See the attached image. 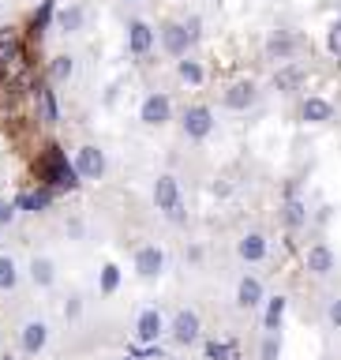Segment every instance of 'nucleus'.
Wrapping results in <instances>:
<instances>
[{
	"label": "nucleus",
	"mask_w": 341,
	"mask_h": 360,
	"mask_svg": "<svg viewBox=\"0 0 341 360\" xmlns=\"http://www.w3.org/2000/svg\"><path fill=\"white\" fill-rule=\"evenodd\" d=\"M120 360H135V356H120Z\"/></svg>",
	"instance_id": "nucleus-41"
},
{
	"label": "nucleus",
	"mask_w": 341,
	"mask_h": 360,
	"mask_svg": "<svg viewBox=\"0 0 341 360\" xmlns=\"http://www.w3.org/2000/svg\"><path fill=\"white\" fill-rule=\"evenodd\" d=\"M0 360H15V356H11V353H4V356H0Z\"/></svg>",
	"instance_id": "nucleus-40"
},
{
	"label": "nucleus",
	"mask_w": 341,
	"mask_h": 360,
	"mask_svg": "<svg viewBox=\"0 0 341 360\" xmlns=\"http://www.w3.org/2000/svg\"><path fill=\"white\" fill-rule=\"evenodd\" d=\"M176 72H180V79H184L188 86H199L202 79H207V72H202V64H199V60H180V64H176Z\"/></svg>",
	"instance_id": "nucleus-27"
},
{
	"label": "nucleus",
	"mask_w": 341,
	"mask_h": 360,
	"mask_svg": "<svg viewBox=\"0 0 341 360\" xmlns=\"http://www.w3.org/2000/svg\"><path fill=\"white\" fill-rule=\"evenodd\" d=\"M330 323L341 330V300H334V308H330Z\"/></svg>",
	"instance_id": "nucleus-37"
},
{
	"label": "nucleus",
	"mask_w": 341,
	"mask_h": 360,
	"mask_svg": "<svg viewBox=\"0 0 341 360\" xmlns=\"http://www.w3.org/2000/svg\"><path fill=\"white\" fill-rule=\"evenodd\" d=\"M11 218H15V207H11V202H0V225H8Z\"/></svg>",
	"instance_id": "nucleus-36"
},
{
	"label": "nucleus",
	"mask_w": 341,
	"mask_h": 360,
	"mask_svg": "<svg viewBox=\"0 0 341 360\" xmlns=\"http://www.w3.org/2000/svg\"><path fill=\"white\" fill-rule=\"evenodd\" d=\"M45 342H49V326H45V323H38V319H34V323H27V326L19 330V349H22L27 356L41 353V349H45Z\"/></svg>",
	"instance_id": "nucleus-13"
},
{
	"label": "nucleus",
	"mask_w": 341,
	"mask_h": 360,
	"mask_svg": "<svg viewBox=\"0 0 341 360\" xmlns=\"http://www.w3.org/2000/svg\"><path fill=\"white\" fill-rule=\"evenodd\" d=\"M236 252H240L244 263H263L270 248H266V236H263V233H247L244 240H240V248H236Z\"/></svg>",
	"instance_id": "nucleus-16"
},
{
	"label": "nucleus",
	"mask_w": 341,
	"mask_h": 360,
	"mask_svg": "<svg viewBox=\"0 0 341 360\" xmlns=\"http://www.w3.org/2000/svg\"><path fill=\"white\" fill-rule=\"evenodd\" d=\"M139 120L150 124V128H162V124L173 120V101H169V94H162V90L146 94L143 105H139Z\"/></svg>",
	"instance_id": "nucleus-2"
},
{
	"label": "nucleus",
	"mask_w": 341,
	"mask_h": 360,
	"mask_svg": "<svg viewBox=\"0 0 341 360\" xmlns=\"http://www.w3.org/2000/svg\"><path fill=\"white\" fill-rule=\"evenodd\" d=\"M207 353H210L214 360H236V345H218V342H210Z\"/></svg>",
	"instance_id": "nucleus-31"
},
{
	"label": "nucleus",
	"mask_w": 341,
	"mask_h": 360,
	"mask_svg": "<svg viewBox=\"0 0 341 360\" xmlns=\"http://www.w3.org/2000/svg\"><path fill=\"white\" fill-rule=\"evenodd\" d=\"M49 22H53V0H41L38 11L30 15V27H27V34H30V38H41V34L49 30Z\"/></svg>",
	"instance_id": "nucleus-22"
},
{
	"label": "nucleus",
	"mask_w": 341,
	"mask_h": 360,
	"mask_svg": "<svg viewBox=\"0 0 341 360\" xmlns=\"http://www.w3.org/2000/svg\"><path fill=\"white\" fill-rule=\"evenodd\" d=\"M199 330H202V323H199V315L191 311V308H184V311L173 315V342L195 345V342H199Z\"/></svg>",
	"instance_id": "nucleus-6"
},
{
	"label": "nucleus",
	"mask_w": 341,
	"mask_h": 360,
	"mask_svg": "<svg viewBox=\"0 0 341 360\" xmlns=\"http://www.w3.org/2000/svg\"><path fill=\"white\" fill-rule=\"evenodd\" d=\"M72 68H75L72 56H53V64H49V79H53V83H64V79L72 75Z\"/></svg>",
	"instance_id": "nucleus-29"
},
{
	"label": "nucleus",
	"mask_w": 341,
	"mask_h": 360,
	"mask_svg": "<svg viewBox=\"0 0 341 360\" xmlns=\"http://www.w3.org/2000/svg\"><path fill=\"white\" fill-rule=\"evenodd\" d=\"M67 233H72V236H83V221H67Z\"/></svg>",
	"instance_id": "nucleus-39"
},
{
	"label": "nucleus",
	"mask_w": 341,
	"mask_h": 360,
	"mask_svg": "<svg viewBox=\"0 0 341 360\" xmlns=\"http://www.w3.org/2000/svg\"><path fill=\"white\" fill-rule=\"evenodd\" d=\"M22 60H27V49H22V41L11 34V27H4L0 30V75L11 72V68L22 64Z\"/></svg>",
	"instance_id": "nucleus-7"
},
{
	"label": "nucleus",
	"mask_w": 341,
	"mask_h": 360,
	"mask_svg": "<svg viewBox=\"0 0 341 360\" xmlns=\"http://www.w3.org/2000/svg\"><path fill=\"white\" fill-rule=\"evenodd\" d=\"M75 315H79V297L67 300V319H75Z\"/></svg>",
	"instance_id": "nucleus-38"
},
{
	"label": "nucleus",
	"mask_w": 341,
	"mask_h": 360,
	"mask_svg": "<svg viewBox=\"0 0 341 360\" xmlns=\"http://www.w3.org/2000/svg\"><path fill=\"white\" fill-rule=\"evenodd\" d=\"M304 221H308V210H304V202H300L297 195H289V202H285V225H289V229H300Z\"/></svg>",
	"instance_id": "nucleus-26"
},
{
	"label": "nucleus",
	"mask_w": 341,
	"mask_h": 360,
	"mask_svg": "<svg viewBox=\"0 0 341 360\" xmlns=\"http://www.w3.org/2000/svg\"><path fill=\"white\" fill-rule=\"evenodd\" d=\"M157 38H162V49L169 56H184L191 49V38H188V30H184V22H165L162 30H157Z\"/></svg>",
	"instance_id": "nucleus-8"
},
{
	"label": "nucleus",
	"mask_w": 341,
	"mask_h": 360,
	"mask_svg": "<svg viewBox=\"0 0 341 360\" xmlns=\"http://www.w3.org/2000/svg\"><path fill=\"white\" fill-rule=\"evenodd\" d=\"M225 109H233V112H244V109H252L255 105V83H233L229 90H225Z\"/></svg>",
	"instance_id": "nucleus-14"
},
{
	"label": "nucleus",
	"mask_w": 341,
	"mask_h": 360,
	"mask_svg": "<svg viewBox=\"0 0 341 360\" xmlns=\"http://www.w3.org/2000/svg\"><path fill=\"white\" fill-rule=\"evenodd\" d=\"M236 304H240V308H259V304H263V281L244 278L240 289H236Z\"/></svg>",
	"instance_id": "nucleus-20"
},
{
	"label": "nucleus",
	"mask_w": 341,
	"mask_h": 360,
	"mask_svg": "<svg viewBox=\"0 0 341 360\" xmlns=\"http://www.w3.org/2000/svg\"><path fill=\"white\" fill-rule=\"evenodd\" d=\"M297 45H300V41L292 38V34H285V30H278L274 38L266 41V56H270V60H289V56L297 53Z\"/></svg>",
	"instance_id": "nucleus-17"
},
{
	"label": "nucleus",
	"mask_w": 341,
	"mask_h": 360,
	"mask_svg": "<svg viewBox=\"0 0 341 360\" xmlns=\"http://www.w3.org/2000/svg\"><path fill=\"white\" fill-rule=\"evenodd\" d=\"M75 173L79 180H101L105 176V154L98 150V146H79V154H75Z\"/></svg>",
	"instance_id": "nucleus-3"
},
{
	"label": "nucleus",
	"mask_w": 341,
	"mask_h": 360,
	"mask_svg": "<svg viewBox=\"0 0 341 360\" xmlns=\"http://www.w3.org/2000/svg\"><path fill=\"white\" fill-rule=\"evenodd\" d=\"M308 270L311 274H319V278H326L334 270V252L326 244H315V248H308Z\"/></svg>",
	"instance_id": "nucleus-18"
},
{
	"label": "nucleus",
	"mask_w": 341,
	"mask_h": 360,
	"mask_svg": "<svg viewBox=\"0 0 341 360\" xmlns=\"http://www.w3.org/2000/svg\"><path fill=\"white\" fill-rule=\"evenodd\" d=\"M165 218L173 221V225H184V221H188V214H184V202H176V207H169V210H165Z\"/></svg>",
	"instance_id": "nucleus-34"
},
{
	"label": "nucleus",
	"mask_w": 341,
	"mask_h": 360,
	"mask_svg": "<svg viewBox=\"0 0 341 360\" xmlns=\"http://www.w3.org/2000/svg\"><path fill=\"white\" fill-rule=\"evenodd\" d=\"M162 330H165V323H162V315H157V308H143L139 319H135V338H139L143 345H150L162 338Z\"/></svg>",
	"instance_id": "nucleus-10"
},
{
	"label": "nucleus",
	"mask_w": 341,
	"mask_h": 360,
	"mask_svg": "<svg viewBox=\"0 0 341 360\" xmlns=\"http://www.w3.org/2000/svg\"><path fill=\"white\" fill-rule=\"evenodd\" d=\"M34 98H38V120L41 124H60V105L49 83H34Z\"/></svg>",
	"instance_id": "nucleus-12"
},
{
	"label": "nucleus",
	"mask_w": 341,
	"mask_h": 360,
	"mask_svg": "<svg viewBox=\"0 0 341 360\" xmlns=\"http://www.w3.org/2000/svg\"><path fill=\"white\" fill-rule=\"evenodd\" d=\"M300 117L308 120V124H326V120L334 117V105H330V101H323V98H308L300 105Z\"/></svg>",
	"instance_id": "nucleus-19"
},
{
	"label": "nucleus",
	"mask_w": 341,
	"mask_h": 360,
	"mask_svg": "<svg viewBox=\"0 0 341 360\" xmlns=\"http://www.w3.org/2000/svg\"><path fill=\"white\" fill-rule=\"evenodd\" d=\"M154 202L162 207V214H165L169 207H176V202H180V184H176V176H173V173H165V176H157V180H154Z\"/></svg>",
	"instance_id": "nucleus-15"
},
{
	"label": "nucleus",
	"mask_w": 341,
	"mask_h": 360,
	"mask_svg": "<svg viewBox=\"0 0 341 360\" xmlns=\"http://www.w3.org/2000/svg\"><path fill=\"white\" fill-rule=\"evenodd\" d=\"M259 356H263V360H278V334H266V338H263Z\"/></svg>",
	"instance_id": "nucleus-32"
},
{
	"label": "nucleus",
	"mask_w": 341,
	"mask_h": 360,
	"mask_svg": "<svg viewBox=\"0 0 341 360\" xmlns=\"http://www.w3.org/2000/svg\"><path fill=\"white\" fill-rule=\"evenodd\" d=\"M281 315H285V297H270V304H266V315H263V326H266V334H278V326H281Z\"/></svg>",
	"instance_id": "nucleus-23"
},
{
	"label": "nucleus",
	"mask_w": 341,
	"mask_h": 360,
	"mask_svg": "<svg viewBox=\"0 0 341 360\" xmlns=\"http://www.w3.org/2000/svg\"><path fill=\"white\" fill-rule=\"evenodd\" d=\"M38 176H41L45 188H53V195H60V191H72V188L79 184L75 165L67 162L64 146H56V143L45 146V154H41V162H38Z\"/></svg>",
	"instance_id": "nucleus-1"
},
{
	"label": "nucleus",
	"mask_w": 341,
	"mask_h": 360,
	"mask_svg": "<svg viewBox=\"0 0 341 360\" xmlns=\"http://www.w3.org/2000/svg\"><path fill=\"white\" fill-rule=\"evenodd\" d=\"M326 45H330V53H341V19L330 27V41H326Z\"/></svg>",
	"instance_id": "nucleus-35"
},
{
	"label": "nucleus",
	"mask_w": 341,
	"mask_h": 360,
	"mask_svg": "<svg viewBox=\"0 0 341 360\" xmlns=\"http://www.w3.org/2000/svg\"><path fill=\"white\" fill-rule=\"evenodd\" d=\"M56 22H60L64 34H75L79 27H83V8H64L60 15H56Z\"/></svg>",
	"instance_id": "nucleus-28"
},
{
	"label": "nucleus",
	"mask_w": 341,
	"mask_h": 360,
	"mask_svg": "<svg viewBox=\"0 0 341 360\" xmlns=\"http://www.w3.org/2000/svg\"><path fill=\"white\" fill-rule=\"evenodd\" d=\"M184 30H188V38H191V45L199 41V34H202V19L199 15H191L188 22H184Z\"/></svg>",
	"instance_id": "nucleus-33"
},
{
	"label": "nucleus",
	"mask_w": 341,
	"mask_h": 360,
	"mask_svg": "<svg viewBox=\"0 0 341 360\" xmlns=\"http://www.w3.org/2000/svg\"><path fill=\"white\" fill-rule=\"evenodd\" d=\"M30 278H34V285L49 289L53 281H56V266H53V259H45V255L34 259V263H30Z\"/></svg>",
	"instance_id": "nucleus-21"
},
{
	"label": "nucleus",
	"mask_w": 341,
	"mask_h": 360,
	"mask_svg": "<svg viewBox=\"0 0 341 360\" xmlns=\"http://www.w3.org/2000/svg\"><path fill=\"white\" fill-rule=\"evenodd\" d=\"M300 83H304V68H297V64L281 68V72L274 75V86H278V90H297Z\"/></svg>",
	"instance_id": "nucleus-24"
},
{
	"label": "nucleus",
	"mask_w": 341,
	"mask_h": 360,
	"mask_svg": "<svg viewBox=\"0 0 341 360\" xmlns=\"http://www.w3.org/2000/svg\"><path fill=\"white\" fill-rule=\"evenodd\" d=\"M210 131H214V112H210L207 105H191V109H184V135H188V139L202 143Z\"/></svg>",
	"instance_id": "nucleus-4"
},
{
	"label": "nucleus",
	"mask_w": 341,
	"mask_h": 360,
	"mask_svg": "<svg viewBox=\"0 0 341 360\" xmlns=\"http://www.w3.org/2000/svg\"><path fill=\"white\" fill-rule=\"evenodd\" d=\"M124 4H135V0H124Z\"/></svg>",
	"instance_id": "nucleus-42"
},
{
	"label": "nucleus",
	"mask_w": 341,
	"mask_h": 360,
	"mask_svg": "<svg viewBox=\"0 0 341 360\" xmlns=\"http://www.w3.org/2000/svg\"><path fill=\"white\" fill-rule=\"evenodd\" d=\"M98 289L105 292V297H112V292L120 289V266L117 263H105L101 266V278H98Z\"/></svg>",
	"instance_id": "nucleus-25"
},
{
	"label": "nucleus",
	"mask_w": 341,
	"mask_h": 360,
	"mask_svg": "<svg viewBox=\"0 0 341 360\" xmlns=\"http://www.w3.org/2000/svg\"><path fill=\"white\" fill-rule=\"evenodd\" d=\"M128 49H131V56H150V49H154V27L150 22H143V19H131L128 22Z\"/></svg>",
	"instance_id": "nucleus-5"
},
{
	"label": "nucleus",
	"mask_w": 341,
	"mask_h": 360,
	"mask_svg": "<svg viewBox=\"0 0 341 360\" xmlns=\"http://www.w3.org/2000/svg\"><path fill=\"white\" fill-rule=\"evenodd\" d=\"M135 270H139V278H157L165 270V252L154 244H146L135 252Z\"/></svg>",
	"instance_id": "nucleus-9"
},
{
	"label": "nucleus",
	"mask_w": 341,
	"mask_h": 360,
	"mask_svg": "<svg viewBox=\"0 0 341 360\" xmlns=\"http://www.w3.org/2000/svg\"><path fill=\"white\" fill-rule=\"evenodd\" d=\"M53 188H38V191H19L15 195V202H11V207L15 210H27V214H45L53 207Z\"/></svg>",
	"instance_id": "nucleus-11"
},
{
	"label": "nucleus",
	"mask_w": 341,
	"mask_h": 360,
	"mask_svg": "<svg viewBox=\"0 0 341 360\" xmlns=\"http://www.w3.org/2000/svg\"><path fill=\"white\" fill-rule=\"evenodd\" d=\"M15 281H19L15 263H11L8 255H0V289H15Z\"/></svg>",
	"instance_id": "nucleus-30"
}]
</instances>
